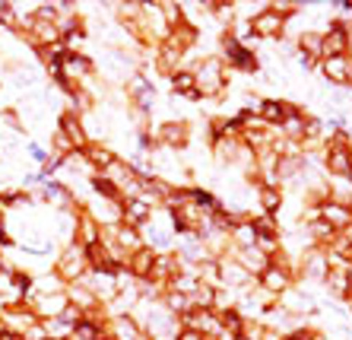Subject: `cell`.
<instances>
[{"label":"cell","mask_w":352,"mask_h":340,"mask_svg":"<svg viewBox=\"0 0 352 340\" xmlns=\"http://www.w3.org/2000/svg\"><path fill=\"white\" fill-rule=\"evenodd\" d=\"M175 92H181L184 99H197L194 74H178V76H175Z\"/></svg>","instance_id":"14"},{"label":"cell","mask_w":352,"mask_h":340,"mask_svg":"<svg viewBox=\"0 0 352 340\" xmlns=\"http://www.w3.org/2000/svg\"><path fill=\"white\" fill-rule=\"evenodd\" d=\"M327 169L333 178H352V149L343 143V137H340V143H330Z\"/></svg>","instance_id":"1"},{"label":"cell","mask_w":352,"mask_h":340,"mask_svg":"<svg viewBox=\"0 0 352 340\" xmlns=\"http://www.w3.org/2000/svg\"><path fill=\"white\" fill-rule=\"evenodd\" d=\"M283 340H298V337H283Z\"/></svg>","instance_id":"29"},{"label":"cell","mask_w":352,"mask_h":340,"mask_svg":"<svg viewBox=\"0 0 352 340\" xmlns=\"http://www.w3.org/2000/svg\"><path fill=\"white\" fill-rule=\"evenodd\" d=\"M124 216H127L131 223H143V220L149 216V200H127Z\"/></svg>","instance_id":"11"},{"label":"cell","mask_w":352,"mask_h":340,"mask_svg":"<svg viewBox=\"0 0 352 340\" xmlns=\"http://www.w3.org/2000/svg\"><path fill=\"white\" fill-rule=\"evenodd\" d=\"M241 267H245L248 274H251V267H257V270L263 274V270H267L270 264H267V257H263V251L254 245V248H245V255H241Z\"/></svg>","instance_id":"10"},{"label":"cell","mask_w":352,"mask_h":340,"mask_svg":"<svg viewBox=\"0 0 352 340\" xmlns=\"http://www.w3.org/2000/svg\"><path fill=\"white\" fill-rule=\"evenodd\" d=\"M283 125H286L283 131H286L289 137H305V121H302L298 115H289L286 121H283Z\"/></svg>","instance_id":"19"},{"label":"cell","mask_w":352,"mask_h":340,"mask_svg":"<svg viewBox=\"0 0 352 340\" xmlns=\"http://www.w3.org/2000/svg\"><path fill=\"white\" fill-rule=\"evenodd\" d=\"M121 245H133V248H137L140 245L137 233H133V229H121Z\"/></svg>","instance_id":"22"},{"label":"cell","mask_w":352,"mask_h":340,"mask_svg":"<svg viewBox=\"0 0 352 340\" xmlns=\"http://www.w3.org/2000/svg\"><path fill=\"white\" fill-rule=\"evenodd\" d=\"M324 74L330 83H346L349 80V61L346 58H324Z\"/></svg>","instance_id":"7"},{"label":"cell","mask_w":352,"mask_h":340,"mask_svg":"<svg viewBox=\"0 0 352 340\" xmlns=\"http://www.w3.org/2000/svg\"><path fill=\"white\" fill-rule=\"evenodd\" d=\"M349 48V35L343 25H333L327 35H320V54L324 58H343V51Z\"/></svg>","instance_id":"4"},{"label":"cell","mask_w":352,"mask_h":340,"mask_svg":"<svg viewBox=\"0 0 352 340\" xmlns=\"http://www.w3.org/2000/svg\"><path fill=\"white\" fill-rule=\"evenodd\" d=\"M153 261H156V257H153V251L140 248L137 251V261H133V270H137V274H149V270H153Z\"/></svg>","instance_id":"17"},{"label":"cell","mask_w":352,"mask_h":340,"mask_svg":"<svg viewBox=\"0 0 352 340\" xmlns=\"http://www.w3.org/2000/svg\"><path fill=\"white\" fill-rule=\"evenodd\" d=\"M175 340H204V334H200V331H190V328H188V331H184V334H178V337H175Z\"/></svg>","instance_id":"26"},{"label":"cell","mask_w":352,"mask_h":340,"mask_svg":"<svg viewBox=\"0 0 352 340\" xmlns=\"http://www.w3.org/2000/svg\"><path fill=\"white\" fill-rule=\"evenodd\" d=\"M261 200H263V207H267V210H279V204H283V194H279L273 184H263V188H261Z\"/></svg>","instance_id":"16"},{"label":"cell","mask_w":352,"mask_h":340,"mask_svg":"<svg viewBox=\"0 0 352 340\" xmlns=\"http://www.w3.org/2000/svg\"><path fill=\"white\" fill-rule=\"evenodd\" d=\"M162 137H165L168 147H184V143H188V127L184 125H168L162 131Z\"/></svg>","instance_id":"13"},{"label":"cell","mask_w":352,"mask_h":340,"mask_svg":"<svg viewBox=\"0 0 352 340\" xmlns=\"http://www.w3.org/2000/svg\"><path fill=\"white\" fill-rule=\"evenodd\" d=\"M349 83H352V64H349Z\"/></svg>","instance_id":"28"},{"label":"cell","mask_w":352,"mask_h":340,"mask_svg":"<svg viewBox=\"0 0 352 340\" xmlns=\"http://www.w3.org/2000/svg\"><path fill=\"white\" fill-rule=\"evenodd\" d=\"M38 302H41V312H51V315H58V312H64V299H60V296H41L38 299Z\"/></svg>","instance_id":"18"},{"label":"cell","mask_w":352,"mask_h":340,"mask_svg":"<svg viewBox=\"0 0 352 340\" xmlns=\"http://www.w3.org/2000/svg\"><path fill=\"white\" fill-rule=\"evenodd\" d=\"M89 156H92V162H102V166H108V162H111V153H105V149H92Z\"/></svg>","instance_id":"24"},{"label":"cell","mask_w":352,"mask_h":340,"mask_svg":"<svg viewBox=\"0 0 352 340\" xmlns=\"http://www.w3.org/2000/svg\"><path fill=\"white\" fill-rule=\"evenodd\" d=\"M232 235H235V242H238V245H245V248H254V245H257V235H254V226H251V223L232 226Z\"/></svg>","instance_id":"12"},{"label":"cell","mask_w":352,"mask_h":340,"mask_svg":"<svg viewBox=\"0 0 352 340\" xmlns=\"http://www.w3.org/2000/svg\"><path fill=\"white\" fill-rule=\"evenodd\" d=\"M283 29H286V19L279 17V13H273V10H263L257 19H251V32L257 39H279Z\"/></svg>","instance_id":"3"},{"label":"cell","mask_w":352,"mask_h":340,"mask_svg":"<svg viewBox=\"0 0 352 340\" xmlns=\"http://www.w3.org/2000/svg\"><path fill=\"white\" fill-rule=\"evenodd\" d=\"M82 239H86V242H96V226H92V223L82 226Z\"/></svg>","instance_id":"27"},{"label":"cell","mask_w":352,"mask_h":340,"mask_svg":"<svg viewBox=\"0 0 352 340\" xmlns=\"http://www.w3.org/2000/svg\"><path fill=\"white\" fill-rule=\"evenodd\" d=\"M308 233H311V239H314V242H333V239H336V233L330 229L327 223H324V220H314Z\"/></svg>","instance_id":"15"},{"label":"cell","mask_w":352,"mask_h":340,"mask_svg":"<svg viewBox=\"0 0 352 340\" xmlns=\"http://www.w3.org/2000/svg\"><path fill=\"white\" fill-rule=\"evenodd\" d=\"M219 274L226 277V283H232V286H245L248 283V270L241 264H235V261H232V264H219Z\"/></svg>","instance_id":"9"},{"label":"cell","mask_w":352,"mask_h":340,"mask_svg":"<svg viewBox=\"0 0 352 340\" xmlns=\"http://www.w3.org/2000/svg\"><path fill=\"white\" fill-rule=\"evenodd\" d=\"M261 286L267 293H283V290H289V270L286 267H276V264H270L267 270L261 274Z\"/></svg>","instance_id":"6"},{"label":"cell","mask_w":352,"mask_h":340,"mask_svg":"<svg viewBox=\"0 0 352 340\" xmlns=\"http://www.w3.org/2000/svg\"><path fill=\"white\" fill-rule=\"evenodd\" d=\"M194 83H197V89H204L206 96L219 92L222 89V64H219V58H206L204 64H200V70H197Z\"/></svg>","instance_id":"2"},{"label":"cell","mask_w":352,"mask_h":340,"mask_svg":"<svg viewBox=\"0 0 352 340\" xmlns=\"http://www.w3.org/2000/svg\"><path fill=\"white\" fill-rule=\"evenodd\" d=\"M118 337L121 340H137V328H133V321L121 318V321H118Z\"/></svg>","instance_id":"21"},{"label":"cell","mask_w":352,"mask_h":340,"mask_svg":"<svg viewBox=\"0 0 352 340\" xmlns=\"http://www.w3.org/2000/svg\"><path fill=\"white\" fill-rule=\"evenodd\" d=\"M286 105H283V102H263L261 105V121L263 125H283V121H286Z\"/></svg>","instance_id":"8"},{"label":"cell","mask_w":352,"mask_h":340,"mask_svg":"<svg viewBox=\"0 0 352 340\" xmlns=\"http://www.w3.org/2000/svg\"><path fill=\"white\" fill-rule=\"evenodd\" d=\"M289 308H295V312H308V308H311V296H305V293H292V296H289V302H286Z\"/></svg>","instance_id":"20"},{"label":"cell","mask_w":352,"mask_h":340,"mask_svg":"<svg viewBox=\"0 0 352 340\" xmlns=\"http://www.w3.org/2000/svg\"><path fill=\"white\" fill-rule=\"evenodd\" d=\"M74 296L80 299V306H92V302H96V299H92V293H86V290H76Z\"/></svg>","instance_id":"25"},{"label":"cell","mask_w":352,"mask_h":340,"mask_svg":"<svg viewBox=\"0 0 352 340\" xmlns=\"http://www.w3.org/2000/svg\"><path fill=\"white\" fill-rule=\"evenodd\" d=\"M320 216H324V223L330 226V229H349L352 226V210L349 207H343V204H336V200H330V204H324V207H320Z\"/></svg>","instance_id":"5"},{"label":"cell","mask_w":352,"mask_h":340,"mask_svg":"<svg viewBox=\"0 0 352 340\" xmlns=\"http://www.w3.org/2000/svg\"><path fill=\"white\" fill-rule=\"evenodd\" d=\"M76 334H80L82 340H96L98 334H96V328H92V324H80V328H76Z\"/></svg>","instance_id":"23"}]
</instances>
